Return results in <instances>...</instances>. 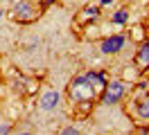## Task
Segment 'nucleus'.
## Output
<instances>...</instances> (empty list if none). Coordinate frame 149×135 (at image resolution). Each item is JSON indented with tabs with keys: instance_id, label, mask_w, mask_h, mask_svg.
Segmentation results:
<instances>
[{
	"instance_id": "obj_12",
	"label": "nucleus",
	"mask_w": 149,
	"mask_h": 135,
	"mask_svg": "<svg viewBox=\"0 0 149 135\" xmlns=\"http://www.w3.org/2000/svg\"><path fill=\"white\" fill-rule=\"evenodd\" d=\"M102 5H111V0H102Z\"/></svg>"
},
{
	"instance_id": "obj_10",
	"label": "nucleus",
	"mask_w": 149,
	"mask_h": 135,
	"mask_svg": "<svg viewBox=\"0 0 149 135\" xmlns=\"http://www.w3.org/2000/svg\"><path fill=\"white\" fill-rule=\"evenodd\" d=\"M61 135H79V131L72 128V126H68V128H63V133H61Z\"/></svg>"
},
{
	"instance_id": "obj_7",
	"label": "nucleus",
	"mask_w": 149,
	"mask_h": 135,
	"mask_svg": "<svg viewBox=\"0 0 149 135\" xmlns=\"http://www.w3.org/2000/svg\"><path fill=\"white\" fill-rule=\"evenodd\" d=\"M127 20H129V14H127L124 9H120V11H115V16H113V23H115V25H124Z\"/></svg>"
},
{
	"instance_id": "obj_4",
	"label": "nucleus",
	"mask_w": 149,
	"mask_h": 135,
	"mask_svg": "<svg viewBox=\"0 0 149 135\" xmlns=\"http://www.w3.org/2000/svg\"><path fill=\"white\" fill-rule=\"evenodd\" d=\"M124 47V36H109L102 43V52L104 54H115Z\"/></svg>"
},
{
	"instance_id": "obj_3",
	"label": "nucleus",
	"mask_w": 149,
	"mask_h": 135,
	"mask_svg": "<svg viewBox=\"0 0 149 135\" xmlns=\"http://www.w3.org/2000/svg\"><path fill=\"white\" fill-rule=\"evenodd\" d=\"M14 16L18 18V20H25V23H27V20H34V18H36V9L32 7L29 2H18V5L14 7Z\"/></svg>"
},
{
	"instance_id": "obj_14",
	"label": "nucleus",
	"mask_w": 149,
	"mask_h": 135,
	"mask_svg": "<svg viewBox=\"0 0 149 135\" xmlns=\"http://www.w3.org/2000/svg\"><path fill=\"white\" fill-rule=\"evenodd\" d=\"M0 20H2V9H0Z\"/></svg>"
},
{
	"instance_id": "obj_6",
	"label": "nucleus",
	"mask_w": 149,
	"mask_h": 135,
	"mask_svg": "<svg viewBox=\"0 0 149 135\" xmlns=\"http://www.w3.org/2000/svg\"><path fill=\"white\" fill-rule=\"evenodd\" d=\"M133 61H136L138 68H149V41L140 45V50H138V54H136Z\"/></svg>"
},
{
	"instance_id": "obj_1",
	"label": "nucleus",
	"mask_w": 149,
	"mask_h": 135,
	"mask_svg": "<svg viewBox=\"0 0 149 135\" xmlns=\"http://www.w3.org/2000/svg\"><path fill=\"white\" fill-rule=\"evenodd\" d=\"M100 86H106L104 83V77L97 74V72H88L84 77H77L70 86V97L74 101H91L95 97V90Z\"/></svg>"
},
{
	"instance_id": "obj_9",
	"label": "nucleus",
	"mask_w": 149,
	"mask_h": 135,
	"mask_svg": "<svg viewBox=\"0 0 149 135\" xmlns=\"http://www.w3.org/2000/svg\"><path fill=\"white\" fill-rule=\"evenodd\" d=\"M138 113L145 119H149V99H145V101H140V106H138Z\"/></svg>"
},
{
	"instance_id": "obj_11",
	"label": "nucleus",
	"mask_w": 149,
	"mask_h": 135,
	"mask_svg": "<svg viewBox=\"0 0 149 135\" xmlns=\"http://www.w3.org/2000/svg\"><path fill=\"white\" fill-rule=\"evenodd\" d=\"M7 133H9V126L2 124V126H0V135H7Z\"/></svg>"
},
{
	"instance_id": "obj_13",
	"label": "nucleus",
	"mask_w": 149,
	"mask_h": 135,
	"mask_svg": "<svg viewBox=\"0 0 149 135\" xmlns=\"http://www.w3.org/2000/svg\"><path fill=\"white\" fill-rule=\"evenodd\" d=\"M18 135H32V133H18Z\"/></svg>"
},
{
	"instance_id": "obj_8",
	"label": "nucleus",
	"mask_w": 149,
	"mask_h": 135,
	"mask_svg": "<svg viewBox=\"0 0 149 135\" xmlns=\"http://www.w3.org/2000/svg\"><path fill=\"white\" fill-rule=\"evenodd\" d=\"M81 14H84V18H91V20H93V18L100 16V9H97V7H86Z\"/></svg>"
},
{
	"instance_id": "obj_2",
	"label": "nucleus",
	"mask_w": 149,
	"mask_h": 135,
	"mask_svg": "<svg viewBox=\"0 0 149 135\" xmlns=\"http://www.w3.org/2000/svg\"><path fill=\"white\" fill-rule=\"evenodd\" d=\"M122 95H124V83L122 81H113L104 90V104H115V101L122 99Z\"/></svg>"
},
{
	"instance_id": "obj_5",
	"label": "nucleus",
	"mask_w": 149,
	"mask_h": 135,
	"mask_svg": "<svg viewBox=\"0 0 149 135\" xmlns=\"http://www.w3.org/2000/svg\"><path fill=\"white\" fill-rule=\"evenodd\" d=\"M56 106H59V92L56 90H47L41 97V108L43 110H54Z\"/></svg>"
}]
</instances>
